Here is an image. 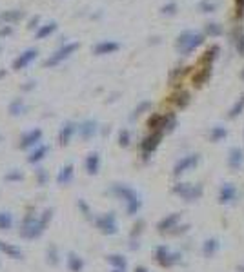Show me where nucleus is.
<instances>
[{
  "label": "nucleus",
  "instance_id": "f257e3e1",
  "mask_svg": "<svg viewBox=\"0 0 244 272\" xmlns=\"http://www.w3.org/2000/svg\"><path fill=\"white\" fill-rule=\"evenodd\" d=\"M46 227H48V223L42 222L40 218H35L33 214H27L24 218L22 225H20V236L24 240H37V238L42 236Z\"/></svg>",
  "mask_w": 244,
  "mask_h": 272
},
{
  "label": "nucleus",
  "instance_id": "f03ea898",
  "mask_svg": "<svg viewBox=\"0 0 244 272\" xmlns=\"http://www.w3.org/2000/svg\"><path fill=\"white\" fill-rule=\"evenodd\" d=\"M111 192L126 202V210H128L129 216L135 214L137 210L141 209L142 202H141V198H139V194H137L133 189H129L126 185H113V187H111Z\"/></svg>",
  "mask_w": 244,
  "mask_h": 272
},
{
  "label": "nucleus",
  "instance_id": "7ed1b4c3",
  "mask_svg": "<svg viewBox=\"0 0 244 272\" xmlns=\"http://www.w3.org/2000/svg\"><path fill=\"white\" fill-rule=\"evenodd\" d=\"M78 47H80V44H78V42H73V44L62 45L60 49H57L55 53H53L51 57L46 58L42 65H44V67H57L58 63H62L64 60H68V58H70L71 55H73V53L78 49Z\"/></svg>",
  "mask_w": 244,
  "mask_h": 272
},
{
  "label": "nucleus",
  "instance_id": "20e7f679",
  "mask_svg": "<svg viewBox=\"0 0 244 272\" xmlns=\"http://www.w3.org/2000/svg\"><path fill=\"white\" fill-rule=\"evenodd\" d=\"M202 42H204V37L199 35V33H182V35L177 38V49H179L180 53L188 55V53H192L195 47H199Z\"/></svg>",
  "mask_w": 244,
  "mask_h": 272
},
{
  "label": "nucleus",
  "instance_id": "39448f33",
  "mask_svg": "<svg viewBox=\"0 0 244 272\" xmlns=\"http://www.w3.org/2000/svg\"><path fill=\"white\" fill-rule=\"evenodd\" d=\"M97 227L98 230L102 232V234H108V236H113L117 234V230H119V225H117V218L113 212H108V214H102L97 218Z\"/></svg>",
  "mask_w": 244,
  "mask_h": 272
},
{
  "label": "nucleus",
  "instance_id": "423d86ee",
  "mask_svg": "<svg viewBox=\"0 0 244 272\" xmlns=\"http://www.w3.org/2000/svg\"><path fill=\"white\" fill-rule=\"evenodd\" d=\"M37 57H39V49H37V47H29V49L22 51L19 57L13 60V69L15 71L26 69L29 63L35 62V58H37Z\"/></svg>",
  "mask_w": 244,
  "mask_h": 272
},
{
  "label": "nucleus",
  "instance_id": "0eeeda50",
  "mask_svg": "<svg viewBox=\"0 0 244 272\" xmlns=\"http://www.w3.org/2000/svg\"><path fill=\"white\" fill-rule=\"evenodd\" d=\"M42 136H44L42 129H31V131H27V133H24L22 136H20L19 147L20 149H29V147H35L39 142H42Z\"/></svg>",
  "mask_w": 244,
  "mask_h": 272
},
{
  "label": "nucleus",
  "instance_id": "6e6552de",
  "mask_svg": "<svg viewBox=\"0 0 244 272\" xmlns=\"http://www.w3.org/2000/svg\"><path fill=\"white\" fill-rule=\"evenodd\" d=\"M173 190L182 198H186V200H195V198H199L202 194L200 187H195V185H190V184H179Z\"/></svg>",
  "mask_w": 244,
  "mask_h": 272
},
{
  "label": "nucleus",
  "instance_id": "1a4fd4ad",
  "mask_svg": "<svg viewBox=\"0 0 244 272\" xmlns=\"http://www.w3.org/2000/svg\"><path fill=\"white\" fill-rule=\"evenodd\" d=\"M77 131V126L73 124V122H66L64 126L60 127V131H58V144L62 147L70 146L71 138H73V134Z\"/></svg>",
  "mask_w": 244,
  "mask_h": 272
},
{
  "label": "nucleus",
  "instance_id": "9d476101",
  "mask_svg": "<svg viewBox=\"0 0 244 272\" xmlns=\"http://www.w3.org/2000/svg\"><path fill=\"white\" fill-rule=\"evenodd\" d=\"M162 134H164L162 131H153L149 136L144 138V142H142V151H144V154H149V152H153L159 147V142L162 140Z\"/></svg>",
  "mask_w": 244,
  "mask_h": 272
},
{
  "label": "nucleus",
  "instance_id": "9b49d317",
  "mask_svg": "<svg viewBox=\"0 0 244 272\" xmlns=\"http://www.w3.org/2000/svg\"><path fill=\"white\" fill-rule=\"evenodd\" d=\"M121 49V45L117 44V42H111V40H104V42H98V44L93 47V53H95L97 57H102V55H111V53H115V51Z\"/></svg>",
  "mask_w": 244,
  "mask_h": 272
},
{
  "label": "nucleus",
  "instance_id": "f8f14e48",
  "mask_svg": "<svg viewBox=\"0 0 244 272\" xmlns=\"http://www.w3.org/2000/svg\"><path fill=\"white\" fill-rule=\"evenodd\" d=\"M199 164V154H190V156H184V158L180 160L179 164L175 165V176H179L182 172L190 169V167H195V165Z\"/></svg>",
  "mask_w": 244,
  "mask_h": 272
},
{
  "label": "nucleus",
  "instance_id": "ddd939ff",
  "mask_svg": "<svg viewBox=\"0 0 244 272\" xmlns=\"http://www.w3.org/2000/svg\"><path fill=\"white\" fill-rule=\"evenodd\" d=\"M22 19H24L22 9H6L0 13V22H4V24H17Z\"/></svg>",
  "mask_w": 244,
  "mask_h": 272
},
{
  "label": "nucleus",
  "instance_id": "4468645a",
  "mask_svg": "<svg viewBox=\"0 0 244 272\" xmlns=\"http://www.w3.org/2000/svg\"><path fill=\"white\" fill-rule=\"evenodd\" d=\"M97 131H98V126H97L95 120H86V122H82V124L78 126V133H80L82 140L93 138V136L97 134Z\"/></svg>",
  "mask_w": 244,
  "mask_h": 272
},
{
  "label": "nucleus",
  "instance_id": "2eb2a0df",
  "mask_svg": "<svg viewBox=\"0 0 244 272\" xmlns=\"http://www.w3.org/2000/svg\"><path fill=\"white\" fill-rule=\"evenodd\" d=\"M86 172L88 174H97L98 169H100V156H98V152H90L88 154V158H86Z\"/></svg>",
  "mask_w": 244,
  "mask_h": 272
},
{
  "label": "nucleus",
  "instance_id": "dca6fc26",
  "mask_svg": "<svg viewBox=\"0 0 244 272\" xmlns=\"http://www.w3.org/2000/svg\"><path fill=\"white\" fill-rule=\"evenodd\" d=\"M57 27H58L57 22H55V20H49L48 24L40 25L39 29H37V33H35V38H37V40H44V38L51 37L53 33L57 31Z\"/></svg>",
  "mask_w": 244,
  "mask_h": 272
},
{
  "label": "nucleus",
  "instance_id": "f3484780",
  "mask_svg": "<svg viewBox=\"0 0 244 272\" xmlns=\"http://www.w3.org/2000/svg\"><path fill=\"white\" fill-rule=\"evenodd\" d=\"M48 152H49V146H39L35 147L31 152H29V156H27V162L29 164H39V162H42V160L48 156Z\"/></svg>",
  "mask_w": 244,
  "mask_h": 272
},
{
  "label": "nucleus",
  "instance_id": "a211bd4d",
  "mask_svg": "<svg viewBox=\"0 0 244 272\" xmlns=\"http://www.w3.org/2000/svg\"><path fill=\"white\" fill-rule=\"evenodd\" d=\"M73 174H75V167H73V164H68L64 165L60 171H58L57 174V182L60 185H68L73 180Z\"/></svg>",
  "mask_w": 244,
  "mask_h": 272
},
{
  "label": "nucleus",
  "instance_id": "6ab92c4d",
  "mask_svg": "<svg viewBox=\"0 0 244 272\" xmlns=\"http://www.w3.org/2000/svg\"><path fill=\"white\" fill-rule=\"evenodd\" d=\"M27 111V105L24 104L22 98H15L11 104H9V107H7V113L11 114V116H20V114H24Z\"/></svg>",
  "mask_w": 244,
  "mask_h": 272
},
{
  "label": "nucleus",
  "instance_id": "aec40b11",
  "mask_svg": "<svg viewBox=\"0 0 244 272\" xmlns=\"http://www.w3.org/2000/svg\"><path fill=\"white\" fill-rule=\"evenodd\" d=\"M179 220H180L179 212H175V214H170L168 218H164V220L159 223V230H161V232H164V230H171V229L177 227Z\"/></svg>",
  "mask_w": 244,
  "mask_h": 272
},
{
  "label": "nucleus",
  "instance_id": "412c9836",
  "mask_svg": "<svg viewBox=\"0 0 244 272\" xmlns=\"http://www.w3.org/2000/svg\"><path fill=\"white\" fill-rule=\"evenodd\" d=\"M68 269H70L71 272H82L84 260L78 256V254L70 252V256H68Z\"/></svg>",
  "mask_w": 244,
  "mask_h": 272
},
{
  "label": "nucleus",
  "instance_id": "4be33fe9",
  "mask_svg": "<svg viewBox=\"0 0 244 272\" xmlns=\"http://www.w3.org/2000/svg\"><path fill=\"white\" fill-rule=\"evenodd\" d=\"M235 198V187L231 184H226L222 189H220V196H219V202L220 203H230L231 200Z\"/></svg>",
  "mask_w": 244,
  "mask_h": 272
},
{
  "label": "nucleus",
  "instance_id": "5701e85b",
  "mask_svg": "<svg viewBox=\"0 0 244 272\" xmlns=\"http://www.w3.org/2000/svg\"><path fill=\"white\" fill-rule=\"evenodd\" d=\"M243 160H244L243 151H241L239 147H233L230 151V167L231 169H239L241 164H243Z\"/></svg>",
  "mask_w": 244,
  "mask_h": 272
},
{
  "label": "nucleus",
  "instance_id": "b1692460",
  "mask_svg": "<svg viewBox=\"0 0 244 272\" xmlns=\"http://www.w3.org/2000/svg\"><path fill=\"white\" fill-rule=\"evenodd\" d=\"M13 214L11 212H7V210H2L0 212V230H9V229L13 227Z\"/></svg>",
  "mask_w": 244,
  "mask_h": 272
},
{
  "label": "nucleus",
  "instance_id": "393cba45",
  "mask_svg": "<svg viewBox=\"0 0 244 272\" xmlns=\"http://www.w3.org/2000/svg\"><path fill=\"white\" fill-rule=\"evenodd\" d=\"M219 251V241L215 240V238H212V240H206L204 241V247H202V252H204L206 258H212L213 254Z\"/></svg>",
  "mask_w": 244,
  "mask_h": 272
},
{
  "label": "nucleus",
  "instance_id": "a878e982",
  "mask_svg": "<svg viewBox=\"0 0 244 272\" xmlns=\"http://www.w3.org/2000/svg\"><path fill=\"white\" fill-rule=\"evenodd\" d=\"M108 261L113 265V269H126V260H124V256H121V254H111V256H108Z\"/></svg>",
  "mask_w": 244,
  "mask_h": 272
},
{
  "label": "nucleus",
  "instance_id": "bb28decb",
  "mask_svg": "<svg viewBox=\"0 0 244 272\" xmlns=\"http://www.w3.org/2000/svg\"><path fill=\"white\" fill-rule=\"evenodd\" d=\"M210 75H212V65H206L204 69L200 71L199 75L193 78V82L197 84V85H200V84H204L208 78H210Z\"/></svg>",
  "mask_w": 244,
  "mask_h": 272
},
{
  "label": "nucleus",
  "instance_id": "cd10ccee",
  "mask_svg": "<svg viewBox=\"0 0 244 272\" xmlns=\"http://www.w3.org/2000/svg\"><path fill=\"white\" fill-rule=\"evenodd\" d=\"M228 134V131H226L224 127H213L212 133H210V140L212 142H219V140H222Z\"/></svg>",
  "mask_w": 244,
  "mask_h": 272
},
{
  "label": "nucleus",
  "instance_id": "c85d7f7f",
  "mask_svg": "<svg viewBox=\"0 0 244 272\" xmlns=\"http://www.w3.org/2000/svg\"><path fill=\"white\" fill-rule=\"evenodd\" d=\"M217 53H219V47H217V45H213L210 51H206V57L202 58V62H204L206 65H208V63L212 65V62L215 60V58H217Z\"/></svg>",
  "mask_w": 244,
  "mask_h": 272
},
{
  "label": "nucleus",
  "instance_id": "c756f323",
  "mask_svg": "<svg viewBox=\"0 0 244 272\" xmlns=\"http://www.w3.org/2000/svg\"><path fill=\"white\" fill-rule=\"evenodd\" d=\"M48 261L51 265H57L58 263V249L55 245H49V249H48Z\"/></svg>",
  "mask_w": 244,
  "mask_h": 272
},
{
  "label": "nucleus",
  "instance_id": "7c9ffc66",
  "mask_svg": "<svg viewBox=\"0 0 244 272\" xmlns=\"http://www.w3.org/2000/svg\"><path fill=\"white\" fill-rule=\"evenodd\" d=\"M35 174H37V184L39 185H46L48 182H49V174H48L46 169H37Z\"/></svg>",
  "mask_w": 244,
  "mask_h": 272
},
{
  "label": "nucleus",
  "instance_id": "2f4dec72",
  "mask_svg": "<svg viewBox=\"0 0 244 272\" xmlns=\"http://www.w3.org/2000/svg\"><path fill=\"white\" fill-rule=\"evenodd\" d=\"M24 180V174L19 171V169H15V171H9L6 174V182H22Z\"/></svg>",
  "mask_w": 244,
  "mask_h": 272
},
{
  "label": "nucleus",
  "instance_id": "473e14b6",
  "mask_svg": "<svg viewBox=\"0 0 244 272\" xmlns=\"http://www.w3.org/2000/svg\"><path fill=\"white\" fill-rule=\"evenodd\" d=\"M243 109H244V95H243V98L233 105V109H231V113H230V118H235L237 114H241L243 113Z\"/></svg>",
  "mask_w": 244,
  "mask_h": 272
},
{
  "label": "nucleus",
  "instance_id": "72a5a7b5",
  "mask_svg": "<svg viewBox=\"0 0 244 272\" xmlns=\"http://www.w3.org/2000/svg\"><path fill=\"white\" fill-rule=\"evenodd\" d=\"M206 33H208V35H212V37H217V35L222 33V29H220V25L219 24H208L206 25Z\"/></svg>",
  "mask_w": 244,
  "mask_h": 272
},
{
  "label": "nucleus",
  "instance_id": "f704fd0d",
  "mask_svg": "<svg viewBox=\"0 0 244 272\" xmlns=\"http://www.w3.org/2000/svg\"><path fill=\"white\" fill-rule=\"evenodd\" d=\"M119 144H121L122 147H128L129 146V133L124 129V131H121V134H119Z\"/></svg>",
  "mask_w": 244,
  "mask_h": 272
},
{
  "label": "nucleus",
  "instance_id": "c9c22d12",
  "mask_svg": "<svg viewBox=\"0 0 244 272\" xmlns=\"http://www.w3.org/2000/svg\"><path fill=\"white\" fill-rule=\"evenodd\" d=\"M199 9L202 13H210V11H213V9H215V4H212L210 0H202V2H200V6H199Z\"/></svg>",
  "mask_w": 244,
  "mask_h": 272
},
{
  "label": "nucleus",
  "instance_id": "e433bc0d",
  "mask_svg": "<svg viewBox=\"0 0 244 272\" xmlns=\"http://www.w3.org/2000/svg\"><path fill=\"white\" fill-rule=\"evenodd\" d=\"M188 102H190V95H188V93H182V95H179V98H177V105L186 107Z\"/></svg>",
  "mask_w": 244,
  "mask_h": 272
},
{
  "label": "nucleus",
  "instance_id": "4c0bfd02",
  "mask_svg": "<svg viewBox=\"0 0 244 272\" xmlns=\"http://www.w3.org/2000/svg\"><path fill=\"white\" fill-rule=\"evenodd\" d=\"M146 109H149V102H142L141 105L135 109V113H133V118H137V116H141L142 111H146Z\"/></svg>",
  "mask_w": 244,
  "mask_h": 272
},
{
  "label": "nucleus",
  "instance_id": "58836bf2",
  "mask_svg": "<svg viewBox=\"0 0 244 272\" xmlns=\"http://www.w3.org/2000/svg\"><path fill=\"white\" fill-rule=\"evenodd\" d=\"M9 35H13V27L11 25H4V27H0V38H6Z\"/></svg>",
  "mask_w": 244,
  "mask_h": 272
},
{
  "label": "nucleus",
  "instance_id": "ea45409f",
  "mask_svg": "<svg viewBox=\"0 0 244 272\" xmlns=\"http://www.w3.org/2000/svg\"><path fill=\"white\" fill-rule=\"evenodd\" d=\"M39 22H40V17H33V19L27 22V29H37V27H39Z\"/></svg>",
  "mask_w": 244,
  "mask_h": 272
},
{
  "label": "nucleus",
  "instance_id": "a19ab883",
  "mask_svg": "<svg viewBox=\"0 0 244 272\" xmlns=\"http://www.w3.org/2000/svg\"><path fill=\"white\" fill-rule=\"evenodd\" d=\"M175 11H177V4H168L162 7V13H168V15H173Z\"/></svg>",
  "mask_w": 244,
  "mask_h": 272
},
{
  "label": "nucleus",
  "instance_id": "79ce46f5",
  "mask_svg": "<svg viewBox=\"0 0 244 272\" xmlns=\"http://www.w3.org/2000/svg\"><path fill=\"white\" fill-rule=\"evenodd\" d=\"M78 207H80V209H82V212L86 216H88V218H90V207H86V203H84V200H78Z\"/></svg>",
  "mask_w": 244,
  "mask_h": 272
},
{
  "label": "nucleus",
  "instance_id": "37998d69",
  "mask_svg": "<svg viewBox=\"0 0 244 272\" xmlns=\"http://www.w3.org/2000/svg\"><path fill=\"white\" fill-rule=\"evenodd\" d=\"M22 89H24V91H31V89H35V80L27 82L26 85H22Z\"/></svg>",
  "mask_w": 244,
  "mask_h": 272
},
{
  "label": "nucleus",
  "instance_id": "c03bdc74",
  "mask_svg": "<svg viewBox=\"0 0 244 272\" xmlns=\"http://www.w3.org/2000/svg\"><path fill=\"white\" fill-rule=\"evenodd\" d=\"M237 7H239L237 15H243L244 13V0H237Z\"/></svg>",
  "mask_w": 244,
  "mask_h": 272
},
{
  "label": "nucleus",
  "instance_id": "a18cd8bd",
  "mask_svg": "<svg viewBox=\"0 0 244 272\" xmlns=\"http://www.w3.org/2000/svg\"><path fill=\"white\" fill-rule=\"evenodd\" d=\"M239 53H241V55H244V35L243 37H241V42H239Z\"/></svg>",
  "mask_w": 244,
  "mask_h": 272
},
{
  "label": "nucleus",
  "instance_id": "49530a36",
  "mask_svg": "<svg viewBox=\"0 0 244 272\" xmlns=\"http://www.w3.org/2000/svg\"><path fill=\"white\" fill-rule=\"evenodd\" d=\"M135 272H148V269H144V267H137Z\"/></svg>",
  "mask_w": 244,
  "mask_h": 272
},
{
  "label": "nucleus",
  "instance_id": "de8ad7c7",
  "mask_svg": "<svg viewBox=\"0 0 244 272\" xmlns=\"http://www.w3.org/2000/svg\"><path fill=\"white\" fill-rule=\"evenodd\" d=\"M6 76V71H0V78H4Z\"/></svg>",
  "mask_w": 244,
  "mask_h": 272
},
{
  "label": "nucleus",
  "instance_id": "09e8293b",
  "mask_svg": "<svg viewBox=\"0 0 244 272\" xmlns=\"http://www.w3.org/2000/svg\"><path fill=\"white\" fill-rule=\"evenodd\" d=\"M111 272H124V271H122V269H113Z\"/></svg>",
  "mask_w": 244,
  "mask_h": 272
},
{
  "label": "nucleus",
  "instance_id": "8fccbe9b",
  "mask_svg": "<svg viewBox=\"0 0 244 272\" xmlns=\"http://www.w3.org/2000/svg\"><path fill=\"white\" fill-rule=\"evenodd\" d=\"M239 272H244V267H239Z\"/></svg>",
  "mask_w": 244,
  "mask_h": 272
},
{
  "label": "nucleus",
  "instance_id": "3c124183",
  "mask_svg": "<svg viewBox=\"0 0 244 272\" xmlns=\"http://www.w3.org/2000/svg\"><path fill=\"white\" fill-rule=\"evenodd\" d=\"M2 140H4V136H2V134H0V142H2Z\"/></svg>",
  "mask_w": 244,
  "mask_h": 272
},
{
  "label": "nucleus",
  "instance_id": "603ef678",
  "mask_svg": "<svg viewBox=\"0 0 244 272\" xmlns=\"http://www.w3.org/2000/svg\"><path fill=\"white\" fill-rule=\"evenodd\" d=\"M243 78H244V73H243Z\"/></svg>",
  "mask_w": 244,
  "mask_h": 272
},
{
  "label": "nucleus",
  "instance_id": "864d4df0",
  "mask_svg": "<svg viewBox=\"0 0 244 272\" xmlns=\"http://www.w3.org/2000/svg\"><path fill=\"white\" fill-rule=\"evenodd\" d=\"M0 51H2V47H0Z\"/></svg>",
  "mask_w": 244,
  "mask_h": 272
}]
</instances>
